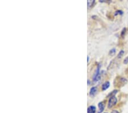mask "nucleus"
Listing matches in <instances>:
<instances>
[{"instance_id":"1","label":"nucleus","mask_w":128,"mask_h":113,"mask_svg":"<svg viewBox=\"0 0 128 113\" xmlns=\"http://www.w3.org/2000/svg\"><path fill=\"white\" fill-rule=\"evenodd\" d=\"M117 102V98L115 96H112L110 98V99L109 100V102H108V107L109 108H112V107L114 106L116 104V103Z\"/></svg>"},{"instance_id":"2","label":"nucleus","mask_w":128,"mask_h":113,"mask_svg":"<svg viewBox=\"0 0 128 113\" xmlns=\"http://www.w3.org/2000/svg\"><path fill=\"white\" fill-rule=\"evenodd\" d=\"M96 108L94 106H90L89 107L87 110L88 113H95Z\"/></svg>"},{"instance_id":"3","label":"nucleus","mask_w":128,"mask_h":113,"mask_svg":"<svg viewBox=\"0 0 128 113\" xmlns=\"http://www.w3.org/2000/svg\"><path fill=\"white\" fill-rule=\"evenodd\" d=\"M98 108H99L98 113H100V112H102L103 111H104V107H105L104 104L102 102H100V103H98Z\"/></svg>"},{"instance_id":"4","label":"nucleus","mask_w":128,"mask_h":113,"mask_svg":"<svg viewBox=\"0 0 128 113\" xmlns=\"http://www.w3.org/2000/svg\"><path fill=\"white\" fill-rule=\"evenodd\" d=\"M109 86H110V83L109 82H106L103 84L102 86V90H106L109 88Z\"/></svg>"},{"instance_id":"5","label":"nucleus","mask_w":128,"mask_h":113,"mask_svg":"<svg viewBox=\"0 0 128 113\" xmlns=\"http://www.w3.org/2000/svg\"><path fill=\"white\" fill-rule=\"evenodd\" d=\"M97 92V89L96 87H92L91 89H90V95H94V94L96 93Z\"/></svg>"},{"instance_id":"6","label":"nucleus","mask_w":128,"mask_h":113,"mask_svg":"<svg viewBox=\"0 0 128 113\" xmlns=\"http://www.w3.org/2000/svg\"><path fill=\"white\" fill-rule=\"evenodd\" d=\"M94 1H90H90H88V8H90L92 6L94 5Z\"/></svg>"},{"instance_id":"7","label":"nucleus","mask_w":128,"mask_h":113,"mask_svg":"<svg viewBox=\"0 0 128 113\" xmlns=\"http://www.w3.org/2000/svg\"><path fill=\"white\" fill-rule=\"evenodd\" d=\"M124 54V50H121V51H120V53H118V56H117V57H118V58H121V57L123 56Z\"/></svg>"},{"instance_id":"8","label":"nucleus","mask_w":128,"mask_h":113,"mask_svg":"<svg viewBox=\"0 0 128 113\" xmlns=\"http://www.w3.org/2000/svg\"><path fill=\"white\" fill-rule=\"evenodd\" d=\"M122 13H123L121 11V10H118V11H117L116 13H115V14H116V15H117V14H120L121 15V14H122Z\"/></svg>"},{"instance_id":"9","label":"nucleus","mask_w":128,"mask_h":113,"mask_svg":"<svg viewBox=\"0 0 128 113\" xmlns=\"http://www.w3.org/2000/svg\"><path fill=\"white\" fill-rule=\"evenodd\" d=\"M124 63H125V64H126V63H128V57H126V58L124 59Z\"/></svg>"},{"instance_id":"10","label":"nucleus","mask_w":128,"mask_h":113,"mask_svg":"<svg viewBox=\"0 0 128 113\" xmlns=\"http://www.w3.org/2000/svg\"><path fill=\"white\" fill-rule=\"evenodd\" d=\"M115 52H116L115 49H112V50H111L110 51V54H113Z\"/></svg>"},{"instance_id":"11","label":"nucleus","mask_w":128,"mask_h":113,"mask_svg":"<svg viewBox=\"0 0 128 113\" xmlns=\"http://www.w3.org/2000/svg\"><path fill=\"white\" fill-rule=\"evenodd\" d=\"M112 113H119V112L117 111H116V110H114V111H112Z\"/></svg>"}]
</instances>
